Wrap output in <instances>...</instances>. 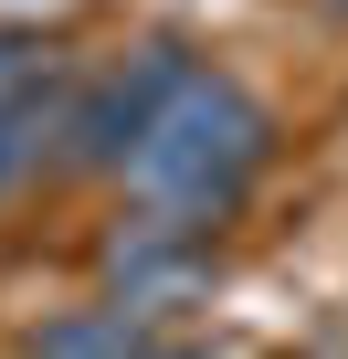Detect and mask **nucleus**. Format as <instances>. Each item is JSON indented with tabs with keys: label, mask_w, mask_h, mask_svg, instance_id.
I'll return each mask as SVG.
<instances>
[{
	"label": "nucleus",
	"mask_w": 348,
	"mask_h": 359,
	"mask_svg": "<svg viewBox=\"0 0 348 359\" xmlns=\"http://www.w3.org/2000/svg\"><path fill=\"white\" fill-rule=\"evenodd\" d=\"M264 148H274L264 95H253V85H232V74H190V95L169 106V116H158V137L137 148L127 191H137V212H158V222L211 233V222L253 191Z\"/></svg>",
	"instance_id": "nucleus-1"
},
{
	"label": "nucleus",
	"mask_w": 348,
	"mask_h": 359,
	"mask_svg": "<svg viewBox=\"0 0 348 359\" xmlns=\"http://www.w3.org/2000/svg\"><path fill=\"white\" fill-rule=\"evenodd\" d=\"M32 359H201V348L169 338V327L137 317V306H74V317H53V327L32 338Z\"/></svg>",
	"instance_id": "nucleus-4"
},
{
	"label": "nucleus",
	"mask_w": 348,
	"mask_h": 359,
	"mask_svg": "<svg viewBox=\"0 0 348 359\" xmlns=\"http://www.w3.org/2000/svg\"><path fill=\"white\" fill-rule=\"evenodd\" d=\"M190 43H137L127 64H106V74H85L74 85V137H64V169H137V148L158 137V116L190 95Z\"/></svg>",
	"instance_id": "nucleus-2"
},
{
	"label": "nucleus",
	"mask_w": 348,
	"mask_h": 359,
	"mask_svg": "<svg viewBox=\"0 0 348 359\" xmlns=\"http://www.w3.org/2000/svg\"><path fill=\"white\" fill-rule=\"evenodd\" d=\"M64 74V53L43 43V32H11V22H0V106H22L32 85H53Z\"/></svg>",
	"instance_id": "nucleus-6"
},
{
	"label": "nucleus",
	"mask_w": 348,
	"mask_h": 359,
	"mask_svg": "<svg viewBox=\"0 0 348 359\" xmlns=\"http://www.w3.org/2000/svg\"><path fill=\"white\" fill-rule=\"evenodd\" d=\"M327 11H348V0H327Z\"/></svg>",
	"instance_id": "nucleus-7"
},
{
	"label": "nucleus",
	"mask_w": 348,
	"mask_h": 359,
	"mask_svg": "<svg viewBox=\"0 0 348 359\" xmlns=\"http://www.w3.org/2000/svg\"><path fill=\"white\" fill-rule=\"evenodd\" d=\"M106 306H137V317H180L201 285H211V233H190V222H158V212H137L116 243H106Z\"/></svg>",
	"instance_id": "nucleus-3"
},
{
	"label": "nucleus",
	"mask_w": 348,
	"mask_h": 359,
	"mask_svg": "<svg viewBox=\"0 0 348 359\" xmlns=\"http://www.w3.org/2000/svg\"><path fill=\"white\" fill-rule=\"evenodd\" d=\"M64 137H74V74L32 85L22 106H0V191H22V180L64 169Z\"/></svg>",
	"instance_id": "nucleus-5"
}]
</instances>
